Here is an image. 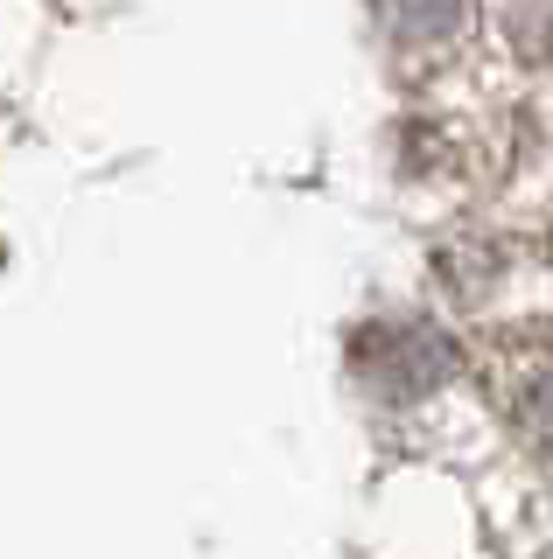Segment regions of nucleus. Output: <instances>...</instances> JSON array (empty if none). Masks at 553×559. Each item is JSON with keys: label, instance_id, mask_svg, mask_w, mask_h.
<instances>
[{"label": "nucleus", "instance_id": "nucleus-1", "mask_svg": "<svg viewBox=\"0 0 553 559\" xmlns=\"http://www.w3.org/2000/svg\"><path fill=\"white\" fill-rule=\"evenodd\" d=\"M351 371L365 378L372 399H421V392H435V384H448L456 349L427 322H372L351 349Z\"/></svg>", "mask_w": 553, "mask_h": 559}, {"label": "nucleus", "instance_id": "nucleus-2", "mask_svg": "<svg viewBox=\"0 0 553 559\" xmlns=\"http://www.w3.org/2000/svg\"><path fill=\"white\" fill-rule=\"evenodd\" d=\"M386 8V22L407 35V43H435V35L456 28V14H462V0H378Z\"/></svg>", "mask_w": 553, "mask_h": 559}, {"label": "nucleus", "instance_id": "nucleus-3", "mask_svg": "<svg viewBox=\"0 0 553 559\" xmlns=\"http://www.w3.org/2000/svg\"><path fill=\"white\" fill-rule=\"evenodd\" d=\"M511 43L526 63H553V0H518L511 8Z\"/></svg>", "mask_w": 553, "mask_h": 559}, {"label": "nucleus", "instance_id": "nucleus-4", "mask_svg": "<svg viewBox=\"0 0 553 559\" xmlns=\"http://www.w3.org/2000/svg\"><path fill=\"white\" fill-rule=\"evenodd\" d=\"M526 433H532L540 448H553V371L532 384V399H526Z\"/></svg>", "mask_w": 553, "mask_h": 559}]
</instances>
